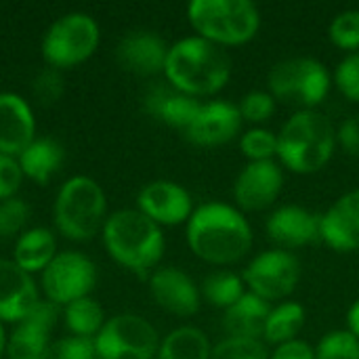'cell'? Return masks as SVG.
<instances>
[{
	"label": "cell",
	"mask_w": 359,
	"mask_h": 359,
	"mask_svg": "<svg viewBox=\"0 0 359 359\" xmlns=\"http://www.w3.org/2000/svg\"><path fill=\"white\" fill-rule=\"evenodd\" d=\"M191 252L210 265H233L252 248V227L238 206L206 202L187 221Z\"/></svg>",
	"instance_id": "obj_1"
},
{
	"label": "cell",
	"mask_w": 359,
	"mask_h": 359,
	"mask_svg": "<svg viewBox=\"0 0 359 359\" xmlns=\"http://www.w3.org/2000/svg\"><path fill=\"white\" fill-rule=\"evenodd\" d=\"M164 76L177 90L200 99L225 88L231 78V59L223 46L187 36L168 46Z\"/></svg>",
	"instance_id": "obj_2"
},
{
	"label": "cell",
	"mask_w": 359,
	"mask_h": 359,
	"mask_svg": "<svg viewBox=\"0 0 359 359\" xmlns=\"http://www.w3.org/2000/svg\"><path fill=\"white\" fill-rule=\"evenodd\" d=\"M101 238L107 255L137 276L156 271L166 248L162 227L137 208L111 212L103 225Z\"/></svg>",
	"instance_id": "obj_3"
},
{
	"label": "cell",
	"mask_w": 359,
	"mask_h": 359,
	"mask_svg": "<svg viewBox=\"0 0 359 359\" xmlns=\"http://www.w3.org/2000/svg\"><path fill=\"white\" fill-rule=\"evenodd\" d=\"M337 149V128L330 118L318 109H303L292 114L278 133L280 166L311 175L322 170Z\"/></svg>",
	"instance_id": "obj_4"
},
{
	"label": "cell",
	"mask_w": 359,
	"mask_h": 359,
	"mask_svg": "<svg viewBox=\"0 0 359 359\" xmlns=\"http://www.w3.org/2000/svg\"><path fill=\"white\" fill-rule=\"evenodd\" d=\"M107 217V198L95 179L76 175L59 187L53 219L63 238L72 242H88L103 231Z\"/></svg>",
	"instance_id": "obj_5"
},
{
	"label": "cell",
	"mask_w": 359,
	"mask_h": 359,
	"mask_svg": "<svg viewBox=\"0 0 359 359\" xmlns=\"http://www.w3.org/2000/svg\"><path fill=\"white\" fill-rule=\"evenodd\" d=\"M187 19L196 36L217 46H240L261 29V13L250 0H191Z\"/></svg>",
	"instance_id": "obj_6"
},
{
	"label": "cell",
	"mask_w": 359,
	"mask_h": 359,
	"mask_svg": "<svg viewBox=\"0 0 359 359\" xmlns=\"http://www.w3.org/2000/svg\"><path fill=\"white\" fill-rule=\"evenodd\" d=\"M276 101L303 109H316L330 93L332 78L326 65L313 57H288L276 63L267 76Z\"/></svg>",
	"instance_id": "obj_7"
},
{
	"label": "cell",
	"mask_w": 359,
	"mask_h": 359,
	"mask_svg": "<svg viewBox=\"0 0 359 359\" xmlns=\"http://www.w3.org/2000/svg\"><path fill=\"white\" fill-rule=\"evenodd\" d=\"M99 42L101 32L95 17L82 11H74L50 23L40 48L48 67L69 69L90 59Z\"/></svg>",
	"instance_id": "obj_8"
},
{
	"label": "cell",
	"mask_w": 359,
	"mask_h": 359,
	"mask_svg": "<svg viewBox=\"0 0 359 359\" xmlns=\"http://www.w3.org/2000/svg\"><path fill=\"white\" fill-rule=\"evenodd\" d=\"M160 341L158 330L135 313H120L105 320L93 339L97 359H156Z\"/></svg>",
	"instance_id": "obj_9"
},
{
	"label": "cell",
	"mask_w": 359,
	"mask_h": 359,
	"mask_svg": "<svg viewBox=\"0 0 359 359\" xmlns=\"http://www.w3.org/2000/svg\"><path fill=\"white\" fill-rule=\"evenodd\" d=\"M95 286L97 267L86 255L78 250L57 252L50 265L40 273L42 294L57 307H67L74 301L90 297Z\"/></svg>",
	"instance_id": "obj_10"
},
{
	"label": "cell",
	"mask_w": 359,
	"mask_h": 359,
	"mask_svg": "<svg viewBox=\"0 0 359 359\" xmlns=\"http://www.w3.org/2000/svg\"><path fill=\"white\" fill-rule=\"evenodd\" d=\"M242 280L248 292L261 297L267 303L286 301L301 280V263L292 252L271 248L257 255L246 265Z\"/></svg>",
	"instance_id": "obj_11"
},
{
	"label": "cell",
	"mask_w": 359,
	"mask_h": 359,
	"mask_svg": "<svg viewBox=\"0 0 359 359\" xmlns=\"http://www.w3.org/2000/svg\"><path fill=\"white\" fill-rule=\"evenodd\" d=\"M137 210L160 227H175L183 223L187 225L196 206L191 194L183 185L168 179H158L139 191Z\"/></svg>",
	"instance_id": "obj_12"
},
{
	"label": "cell",
	"mask_w": 359,
	"mask_h": 359,
	"mask_svg": "<svg viewBox=\"0 0 359 359\" xmlns=\"http://www.w3.org/2000/svg\"><path fill=\"white\" fill-rule=\"evenodd\" d=\"M284 170L280 162H248L233 183V200L240 210H265L282 194Z\"/></svg>",
	"instance_id": "obj_13"
},
{
	"label": "cell",
	"mask_w": 359,
	"mask_h": 359,
	"mask_svg": "<svg viewBox=\"0 0 359 359\" xmlns=\"http://www.w3.org/2000/svg\"><path fill=\"white\" fill-rule=\"evenodd\" d=\"M149 292L158 307L177 318H191L200 309L198 284L179 267H158L149 276Z\"/></svg>",
	"instance_id": "obj_14"
},
{
	"label": "cell",
	"mask_w": 359,
	"mask_h": 359,
	"mask_svg": "<svg viewBox=\"0 0 359 359\" xmlns=\"http://www.w3.org/2000/svg\"><path fill=\"white\" fill-rule=\"evenodd\" d=\"M40 288L34 276L13 259H0V322L19 324L40 305Z\"/></svg>",
	"instance_id": "obj_15"
},
{
	"label": "cell",
	"mask_w": 359,
	"mask_h": 359,
	"mask_svg": "<svg viewBox=\"0 0 359 359\" xmlns=\"http://www.w3.org/2000/svg\"><path fill=\"white\" fill-rule=\"evenodd\" d=\"M59 318V307L40 301V305L19 324L6 339V359H42V353L50 345L48 337Z\"/></svg>",
	"instance_id": "obj_16"
},
{
	"label": "cell",
	"mask_w": 359,
	"mask_h": 359,
	"mask_svg": "<svg viewBox=\"0 0 359 359\" xmlns=\"http://www.w3.org/2000/svg\"><path fill=\"white\" fill-rule=\"evenodd\" d=\"M242 114L240 107L229 101H208L202 103L198 116L183 133L187 141L200 147H217L229 143L238 137L242 128Z\"/></svg>",
	"instance_id": "obj_17"
},
{
	"label": "cell",
	"mask_w": 359,
	"mask_h": 359,
	"mask_svg": "<svg viewBox=\"0 0 359 359\" xmlns=\"http://www.w3.org/2000/svg\"><path fill=\"white\" fill-rule=\"evenodd\" d=\"M320 219L322 215H316L303 206L286 204L267 217L265 231L271 242L290 252L292 248H303L320 240Z\"/></svg>",
	"instance_id": "obj_18"
},
{
	"label": "cell",
	"mask_w": 359,
	"mask_h": 359,
	"mask_svg": "<svg viewBox=\"0 0 359 359\" xmlns=\"http://www.w3.org/2000/svg\"><path fill=\"white\" fill-rule=\"evenodd\" d=\"M320 240L337 252L359 250V189L343 194L322 215Z\"/></svg>",
	"instance_id": "obj_19"
},
{
	"label": "cell",
	"mask_w": 359,
	"mask_h": 359,
	"mask_svg": "<svg viewBox=\"0 0 359 359\" xmlns=\"http://www.w3.org/2000/svg\"><path fill=\"white\" fill-rule=\"evenodd\" d=\"M36 139L32 105L15 93H0V154L17 158Z\"/></svg>",
	"instance_id": "obj_20"
},
{
	"label": "cell",
	"mask_w": 359,
	"mask_h": 359,
	"mask_svg": "<svg viewBox=\"0 0 359 359\" xmlns=\"http://www.w3.org/2000/svg\"><path fill=\"white\" fill-rule=\"evenodd\" d=\"M116 55L124 69L137 76H156L164 72L168 44L156 32L135 29L120 40Z\"/></svg>",
	"instance_id": "obj_21"
},
{
	"label": "cell",
	"mask_w": 359,
	"mask_h": 359,
	"mask_svg": "<svg viewBox=\"0 0 359 359\" xmlns=\"http://www.w3.org/2000/svg\"><path fill=\"white\" fill-rule=\"evenodd\" d=\"M143 103H145L147 114H151L156 120H160L172 128H179L181 133H185L189 128V124L194 122V118L198 116V111L202 107L200 99L177 90L168 82L154 84L145 93Z\"/></svg>",
	"instance_id": "obj_22"
},
{
	"label": "cell",
	"mask_w": 359,
	"mask_h": 359,
	"mask_svg": "<svg viewBox=\"0 0 359 359\" xmlns=\"http://www.w3.org/2000/svg\"><path fill=\"white\" fill-rule=\"evenodd\" d=\"M271 305L261 297L246 292L238 303L223 311V328L229 337L261 339Z\"/></svg>",
	"instance_id": "obj_23"
},
{
	"label": "cell",
	"mask_w": 359,
	"mask_h": 359,
	"mask_svg": "<svg viewBox=\"0 0 359 359\" xmlns=\"http://www.w3.org/2000/svg\"><path fill=\"white\" fill-rule=\"evenodd\" d=\"M65 151L59 141L50 137H36L19 156L17 162L25 179H32L38 185L48 183L61 168Z\"/></svg>",
	"instance_id": "obj_24"
},
{
	"label": "cell",
	"mask_w": 359,
	"mask_h": 359,
	"mask_svg": "<svg viewBox=\"0 0 359 359\" xmlns=\"http://www.w3.org/2000/svg\"><path fill=\"white\" fill-rule=\"evenodd\" d=\"M55 257H57V240L55 233L46 227L25 229L15 242L13 261L29 276L42 273Z\"/></svg>",
	"instance_id": "obj_25"
},
{
	"label": "cell",
	"mask_w": 359,
	"mask_h": 359,
	"mask_svg": "<svg viewBox=\"0 0 359 359\" xmlns=\"http://www.w3.org/2000/svg\"><path fill=\"white\" fill-rule=\"evenodd\" d=\"M212 345L196 326H179L160 341L156 359H210Z\"/></svg>",
	"instance_id": "obj_26"
},
{
	"label": "cell",
	"mask_w": 359,
	"mask_h": 359,
	"mask_svg": "<svg viewBox=\"0 0 359 359\" xmlns=\"http://www.w3.org/2000/svg\"><path fill=\"white\" fill-rule=\"evenodd\" d=\"M307 320V311L301 303L297 301H282L280 305L271 307L263 339L269 345H284L288 341L299 339V332L303 330Z\"/></svg>",
	"instance_id": "obj_27"
},
{
	"label": "cell",
	"mask_w": 359,
	"mask_h": 359,
	"mask_svg": "<svg viewBox=\"0 0 359 359\" xmlns=\"http://www.w3.org/2000/svg\"><path fill=\"white\" fill-rule=\"evenodd\" d=\"M63 318L72 337L80 339H95L105 324V313L93 297L74 301L63 307Z\"/></svg>",
	"instance_id": "obj_28"
},
{
	"label": "cell",
	"mask_w": 359,
	"mask_h": 359,
	"mask_svg": "<svg viewBox=\"0 0 359 359\" xmlns=\"http://www.w3.org/2000/svg\"><path fill=\"white\" fill-rule=\"evenodd\" d=\"M200 292H202V299H206L212 307H219L225 311L233 303H238L248 290H246L242 276L223 269V271H215L208 278H204Z\"/></svg>",
	"instance_id": "obj_29"
},
{
	"label": "cell",
	"mask_w": 359,
	"mask_h": 359,
	"mask_svg": "<svg viewBox=\"0 0 359 359\" xmlns=\"http://www.w3.org/2000/svg\"><path fill=\"white\" fill-rule=\"evenodd\" d=\"M240 149L248 162H269L278 158V135L269 128L255 126L240 139Z\"/></svg>",
	"instance_id": "obj_30"
},
{
	"label": "cell",
	"mask_w": 359,
	"mask_h": 359,
	"mask_svg": "<svg viewBox=\"0 0 359 359\" xmlns=\"http://www.w3.org/2000/svg\"><path fill=\"white\" fill-rule=\"evenodd\" d=\"M269 349L261 339L227 337L212 347L210 359H269Z\"/></svg>",
	"instance_id": "obj_31"
},
{
	"label": "cell",
	"mask_w": 359,
	"mask_h": 359,
	"mask_svg": "<svg viewBox=\"0 0 359 359\" xmlns=\"http://www.w3.org/2000/svg\"><path fill=\"white\" fill-rule=\"evenodd\" d=\"M328 36L332 44L341 50H359V8H349L339 15L328 25Z\"/></svg>",
	"instance_id": "obj_32"
},
{
	"label": "cell",
	"mask_w": 359,
	"mask_h": 359,
	"mask_svg": "<svg viewBox=\"0 0 359 359\" xmlns=\"http://www.w3.org/2000/svg\"><path fill=\"white\" fill-rule=\"evenodd\" d=\"M316 359H359V339L349 330H332L318 343Z\"/></svg>",
	"instance_id": "obj_33"
},
{
	"label": "cell",
	"mask_w": 359,
	"mask_h": 359,
	"mask_svg": "<svg viewBox=\"0 0 359 359\" xmlns=\"http://www.w3.org/2000/svg\"><path fill=\"white\" fill-rule=\"evenodd\" d=\"M29 217V206L21 198H11L0 202V240L19 238L25 229Z\"/></svg>",
	"instance_id": "obj_34"
},
{
	"label": "cell",
	"mask_w": 359,
	"mask_h": 359,
	"mask_svg": "<svg viewBox=\"0 0 359 359\" xmlns=\"http://www.w3.org/2000/svg\"><path fill=\"white\" fill-rule=\"evenodd\" d=\"M42 359H97L93 339H80V337H63L57 341H50Z\"/></svg>",
	"instance_id": "obj_35"
},
{
	"label": "cell",
	"mask_w": 359,
	"mask_h": 359,
	"mask_svg": "<svg viewBox=\"0 0 359 359\" xmlns=\"http://www.w3.org/2000/svg\"><path fill=\"white\" fill-rule=\"evenodd\" d=\"M332 80H334V86L339 88V93L345 99L359 103V50L347 53L339 61Z\"/></svg>",
	"instance_id": "obj_36"
},
{
	"label": "cell",
	"mask_w": 359,
	"mask_h": 359,
	"mask_svg": "<svg viewBox=\"0 0 359 359\" xmlns=\"http://www.w3.org/2000/svg\"><path fill=\"white\" fill-rule=\"evenodd\" d=\"M276 103L278 101L273 99L269 90H250L238 107H240L242 120L252 122V124H263L276 114Z\"/></svg>",
	"instance_id": "obj_37"
},
{
	"label": "cell",
	"mask_w": 359,
	"mask_h": 359,
	"mask_svg": "<svg viewBox=\"0 0 359 359\" xmlns=\"http://www.w3.org/2000/svg\"><path fill=\"white\" fill-rule=\"evenodd\" d=\"M63 90H65V84L61 78V69H55L48 65L42 72H38L32 82V95L42 105H53L55 101H59Z\"/></svg>",
	"instance_id": "obj_38"
},
{
	"label": "cell",
	"mask_w": 359,
	"mask_h": 359,
	"mask_svg": "<svg viewBox=\"0 0 359 359\" xmlns=\"http://www.w3.org/2000/svg\"><path fill=\"white\" fill-rule=\"evenodd\" d=\"M23 170L17 158L0 154V202L17 198V191L23 183Z\"/></svg>",
	"instance_id": "obj_39"
},
{
	"label": "cell",
	"mask_w": 359,
	"mask_h": 359,
	"mask_svg": "<svg viewBox=\"0 0 359 359\" xmlns=\"http://www.w3.org/2000/svg\"><path fill=\"white\" fill-rule=\"evenodd\" d=\"M337 145H341L349 156L359 158V114L349 116L337 128Z\"/></svg>",
	"instance_id": "obj_40"
},
{
	"label": "cell",
	"mask_w": 359,
	"mask_h": 359,
	"mask_svg": "<svg viewBox=\"0 0 359 359\" xmlns=\"http://www.w3.org/2000/svg\"><path fill=\"white\" fill-rule=\"evenodd\" d=\"M269 359H316V347H311L307 341L294 339L284 345H278Z\"/></svg>",
	"instance_id": "obj_41"
},
{
	"label": "cell",
	"mask_w": 359,
	"mask_h": 359,
	"mask_svg": "<svg viewBox=\"0 0 359 359\" xmlns=\"http://www.w3.org/2000/svg\"><path fill=\"white\" fill-rule=\"evenodd\" d=\"M347 330L359 339V299L353 301V305L349 307V311H347Z\"/></svg>",
	"instance_id": "obj_42"
},
{
	"label": "cell",
	"mask_w": 359,
	"mask_h": 359,
	"mask_svg": "<svg viewBox=\"0 0 359 359\" xmlns=\"http://www.w3.org/2000/svg\"><path fill=\"white\" fill-rule=\"evenodd\" d=\"M6 339H8V334H6V330H4V324L0 322V359H2L4 351H6Z\"/></svg>",
	"instance_id": "obj_43"
}]
</instances>
